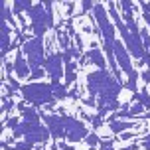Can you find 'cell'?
I'll use <instances>...</instances> for the list:
<instances>
[{"instance_id":"f546056e","label":"cell","mask_w":150,"mask_h":150,"mask_svg":"<svg viewBox=\"0 0 150 150\" xmlns=\"http://www.w3.org/2000/svg\"><path fill=\"white\" fill-rule=\"evenodd\" d=\"M132 136H134V134H130V132H125V134L120 136V138H122V140H128V138H132Z\"/></svg>"},{"instance_id":"8992f818","label":"cell","mask_w":150,"mask_h":150,"mask_svg":"<svg viewBox=\"0 0 150 150\" xmlns=\"http://www.w3.org/2000/svg\"><path fill=\"white\" fill-rule=\"evenodd\" d=\"M45 73L50 75L52 83L61 81V77H65V61H63V52H53L45 59Z\"/></svg>"},{"instance_id":"1f68e13d","label":"cell","mask_w":150,"mask_h":150,"mask_svg":"<svg viewBox=\"0 0 150 150\" xmlns=\"http://www.w3.org/2000/svg\"><path fill=\"white\" fill-rule=\"evenodd\" d=\"M2 148H4V150H18V148H16V146H14V148H10L8 144H2Z\"/></svg>"},{"instance_id":"ac0fdd59","label":"cell","mask_w":150,"mask_h":150,"mask_svg":"<svg viewBox=\"0 0 150 150\" xmlns=\"http://www.w3.org/2000/svg\"><path fill=\"white\" fill-rule=\"evenodd\" d=\"M136 79H138V71H132V73L128 75V81L125 83V87H127L128 91H132V95H134V93H138V87H136Z\"/></svg>"},{"instance_id":"e0dca14e","label":"cell","mask_w":150,"mask_h":150,"mask_svg":"<svg viewBox=\"0 0 150 150\" xmlns=\"http://www.w3.org/2000/svg\"><path fill=\"white\" fill-rule=\"evenodd\" d=\"M117 6L122 10V18H125V20H128V18H134V16H132V10H134V4H132V2L125 0V2H119Z\"/></svg>"},{"instance_id":"d6986e66","label":"cell","mask_w":150,"mask_h":150,"mask_svg":"<svg viewBox=\"0 0 150 150\" xmlns=\"http://www.w3.org/2000/svg\"><path fill=\"white\" fill-rule=\"evenodd\" d=\"M85 142H87V146H89V148H97L99 144H101V140H99L97 132H89V136L85 138Z\"/></svg>"},{"instance_id":"603a6c76","label":"cell","mask_w":150,"mask_h":150,"mask_svg":"<svg viewBox=\"0 0 150 150\" xmlns=\"http://www.w3.org/2000/svg\"><path fill=\"white\" fill-rule=\"evenodd\" d=\"M140 34H142V42H144V47H146V52L150 53V34L146 30H140Z\"/></svg>"},{"instance_id":"8fae6325","label":"cell","mask_w":150,"mask_h":150,"mask_svg":"<svg viewBox=\"0 0 150 150\" xmlns=\"http://www.w3.org/2000/svg\"><path fill=\"white\" fill-rule=\"evenodd\" d=\"M32 6H34V2H30V0H14V2H12L14 16H22L24 12L28 14V12L32 10Z\"/></svg>"},{"instance_id":"4316f807","label":"cell","mask_w":150,"mask_h":150,"mask_svg":"<svg viewBox=\"0 0 150 150\" xmlns=\"http://www.w3.org/2000/svg\"><path fill=\"white\" fill-rule=\"evenodd\" d=\"M140 148V144L136 142V144H130V146H125V148H120V150H138Z\"/></svg>"},{"instance_id":"44dd1931","label":"cell","mask_w":150,"mask_h":150,"mask_svg":"<svg viewBox=\"0 0 150 150\" xmlns=\"http://www.w3.org/2000/svg\"><path fill=\"white\" fill-rule=\"evenodd\" d=\"M16 148H18V150H34V148H36V144L28 142V140H20V142H16Z\"/></svg>"},{"instance_id":"7a4b0ae2","label":"cell","mask_w":150,"mask_h":150,"mask_svg":"<svg viewBox=\"0 0 150 150\" xmlns=\"http://www.w3.org/2000/svg\"><path fill=\"white\" fill-rule=\"evenodd\" d=\"M30 16V30L34 32V38H44V34L50 28H53V2H34Z\"/></svg>"},{"instance_id":"9c48e42d","label":"cell","mask_w":150,"mask_h":150,"mask_svg":"<svg viewBox=\"0 0 150 150\" xmlns=\"http://www.w3.org/2000/svg\"><path fill=\"white\" fill-rule=\"evenodd\" d=\"M87 61H91V63H95L97 65V69H107V63H105V55H103V52L99 50V47H91L89 52L85 53L81 57V63H87Z\"/></svg>"},{"instance_id":"484cf974","label":"cell","mask_w":150,"mask_h":150,"mask_svg":"<svg viewBox=\"0 0 150 150\" xmlns=\"http://www.w3.org/2000/svg\"><path fill=\"white\" fill-rule=\"evenodd\" d=\"M69 97L75 99V101L79 99V93H77V83H75V87H73V89H69Z\"/></svg>"},{"instance_id":"2e32d148","label":"cell","mask_w":150,"mask_h":150,"mask_svg":"<svg viewBox=\"0 0 150 150\" xmlns=\"http://www.w3.org/2000/svg\"><path fill=\"white\" fill-rule=\"evenodd\" d=\"M0 10H2V20L8 24H12V28H16V20H14V12H10L6 2H0Z\"/></svg>"},{"instance_id":"5bb4252c","label":"cell","mask_w":150,"mask_h":150,"mask_svg":"<svg viewBox=\"0 0 150 150\" xmlns=\"http://www.w3.org/2000/svg\"><path fill=\"white\" fill-rule=\"evenodd\" d=\"M52 87H53V97H55V101H61V99L69 97V89L65 87V83L55 81V83H52Z\"/></svg>"},{"instance_id":"52a82bcc","label":"cell","mask_w":150,"mask_h":150,"mask_svg":"<svg viewBox=\"0 0 150 150\" xmlns=\"http://www.w3.org/2000/svg\"><path fill=\"white\" fill-rule=\"evenodd\" d=\"M115 59H117V63H119L120 71H125L127 75H130L132 71H134L132 61H130V53H128L127 45H122L120 40H117V44H115Z\"/></svg>"},{"instance_id":"9a60e30c","label":"cell","mask_w":150,"mask_h":150,"mask_svg":"<svg viewBox=\"0 0 150 150\" xmlns=\"http://www.w3.org/2000/svg\"><path fill=\"white\" fill-rule=\"evenodd\" d=\"M12 45H10V28H8V22L2 20V55L6 57L8 50H10Z\"/></svg>"},{"instance_id":"f1b7e54d","label":"cell","mask_w":150,"mask_h":150,"mask_svg":"<svg viewBox=\"0 0 150 150\" xmlns=\"http://www.w3.org/2000/svg\"><path fill=\"white\" fill-rule=\"evenodd\" d=\"M142 20L148 24V28H150V14H148V12H142Z\"/></svg>"},{"instance_id":"6da1fadb","label":"cell","mask_w":150,"mask_h":150,"mask_svg":"<svg viewBox=\"0 0 150 150\" xmlns=\"http://www.w3.org/2000/svg\"><path fill=\"white\" fill-rule=\"evenodd\" d=\"M125 83H120L115 75H111L107 69H97L87 73V91L91 99H97V109L103 119L107 112H119V93L122 91Z\"/></svg>"},{"instance_id":"7c38bea8","label":"cell","mask_w":150,"mask_h":150,"mask_svg":"<svg viewBox=\"0 0 150 150\" xmlns=\"http://www.w3.org/2000/svg\"><path fill=\"white\" fill-rule=\"evenodd\" d=\"M75 79H77V63H75V61H71V63H65V77H63L65 87L73 85Z\"/></svg>"},{"instance_id":"277c9868","label":"cell","mask_w":150,"mask_h":150,"mask_svg":"<svg viewBox=\"0 0 150 150\" xmlns=\"http://www.w3.org/2000/svg\"><path fill=\"white\" fill-rule=\"evenodd\" d=\"M22 52H24V57L28 61L32 71H38V69H44L45 65V50H44V38H30L28 42H24L22 45Z\"/></svg>"},{"instance_id":"3957f363","label":"cell","mask_w":150,"mask_h":150,"mask_svg":"<svg viewBox=\"0 0 150 150\" xmlns=\"http://www.w3.org/2000/svg\"><path fill=\"white\" fill-rule=\"evenodd\" d=\"M22 97L26 103H30L34 107H53L55 105V97H53V87L52 83H44V81H36V83H26L22 85Z\"/></svg>"},{"instance_id":"ffe728a7","label":"cell","mask_w":150,"mask_h":150,"mask_svg":"<svg viewBox=\"0 0 150 150\" xmlns=\"http://www.w3.org/2000/svg\"><path fill=\"white\" fill-rule=\"evenodd\" d=\"M20 125H22V122L16 119V117H12V119H6V125H4V127L10 128V130L14 132V130H18V128H20Z\"/></svg>"},{"instance_id":"7402d4cb","label":"cell","mask_w":150,"mask_h":150,"mask_svg":"<svg viewBox=\"0 0 150 150\" xmlns=\"http://www.w3.org/2000/svg\"><path fill=\"white\" fill-rule=\"evenodd\" d=\"M44 71H45V69H38V71H32V75H30V79H28V81H30V83H36L38 79H42V77H44Z\"/></svg>"},{"instance_id":"30bf717a","label":"cell","mask_w":150,"mask_h":150,"mask_svg":"<svg viewBox=\"0 0 150 150\" xmlns=\"http://www.w3.org/2000/svg\"><path fill=\"white\" fill-rule=\"evenodd\" d=\"M136 122H132V120H111L109 122V128H111L112 134H125V130H128V128H134Z\"/></svg>"},{"instance_id":"ba28073f","label":"cell","mask_w":150,"mask_h":150,"mask_svg":"<svg viewBox=\"0 0 150 150\" xmlns=\"http://www.w3.org/2000/svg\"><path fill=\"white\" fill-rule=\"evenodd\" d=\"M14 73L20 77V79H30V75H32V69L30 65H28V61H26V57H24V52H22V47H18L16 50V59H14Z\"/></svg>"},{"instance_id":"4fadbf2b","label":"cell","mask_w":150,"mask_h":150,"mask_svg":"<svg viewBox=\"0 0 150 150\" xmlns=\"http://www.w3.org/2000/svg\"><path fill=\"white\" fill-rule=\"evenodd\" d=\"M132 101H134V103H142L144 109H146V111H150V93H148V89H146V85H144L138 93H134V95H132Z\"/></svg>"},{"instance_id":"5b68a950","label":"cell","mask_w":150,"mask_h":150,"mask_svg":"<svg viewBox=\"0 0 150 150\" xmlns=\"http://www.w3.org/2000/svg\"><path fill=\"white\" fill-rule=\"evenodd\" d=\"M63 117V130H65V138L69 142H79L89 136V130L85 127V122L75 119L71 115H61Z\"/></svg>"},{"instance_id":"4dcf8cb0","label":"cell","mask_w":150,"mask_h":150,"mask_svg":"<svg viewBox=\"0 0 150 150\" xmlns=\"http://www.w3.org/2000/svg\"><path fill=\"white\" fill-rule=\"evenodd\" d=\"M140 119H144V120H150V111H148V112H144V115L140 117Z\"/></svg>"},{"instance_id":"cb8c5ba5","label":"cell","mask_w":150,"mask_h":150,"mask_svg":"<svg viewBox=\"0 0 150 150\" xmlns=\"http://www.w3.org/2000/svg\"><path fill=\"white\" fill-rule=\"evenodd\" d=\"M103 117H101V115H95V117H93V122H91V125H93V128H99V127H103Z\"/></svg>"},{"instance_id":"83f0119b","label":"cell","mask_w":150,"mask_h":150,"mask_svg":"<svg viewBox=\"0 0 150 150\" xmlns=\"http://www.w3.org/2000/svg\"><path fill=\"white\" fill-rule=\"evenodd\" d=\"M140 8H142L144 12H148V14H150V2H140Z\"/></svg>"},{"instance_id":"d4e9b609","label":"cell","mask_w":150,"mask_h":150,"mask_svg":"<svg viewBox=\"0 0 150 150\" xmlns=\"http://www.w3.org/2000/svg\"><path fill=\"white\" fill-rule=\"evenodd\" d=\"M140 77H142L144 85H148V83H150V71H148V69H144L142 73H140Z\"/></svg>"}]
</instances>
